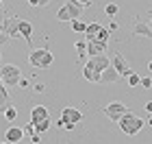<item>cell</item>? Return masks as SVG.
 Returning <instances> with one entry per match:
<instances>
[{
    "instance_id": "cell-26",
    "label": "cell",
    "mask_w": 152,
    "mask_h": 144,
    "mask_svg": "<svg viewBox=\"0 0 152 144\" xmlns=\"http://www.w3.org/2000/svg\"><path fill=\"white\" fill-rule=\"evenodd\" d=\"M96 39H102V42H109V31L104 29V26L100 29V33H98V37H96Z\"/></svg>"
},
{
    "instance_id": "cell-3",
    "label": "cell",
    "mask_w": 152,
    "mask_h": 144,
    "mask_svg": "<svg viewBox=\"0 0 152 144\" xmlns=\"http://www.w3.org/2000/svg\"><path fill=\"white\" fill-rule=\"evenodd\" d=\"M143 125H146V122H143L139 116H135L133 112H126L120 120H117V127H120L126 135H137L143 129Z\"/></svg>"
},
{
    "instance_id": "cell-19",
    "label": "cell",
    "mask_w": 152,
    "mask_h": 144,
    "mask_svg": "<svg viewBox=\"0 0 152 144\" xmlns=\"http://www.w3.org/2000/svg\"><path fill=\"white\" fill-rule=\"evenodd\" d=\"M76 52H78V59H85L87 57V39L76 42Z\"/></svg>"
},
{
    "instance_id": "cell-20",
    "label": "cell",
    "mask_w": 152,
    "mask_h": 144,
    "mask_svg": "<svg viewBox=\"0 0 152 144\" xmlns=\"http://www.w3.org/2000/svg\"><path fill=\"white\" fill-rule=\"evenodd\" d=\"M126 83L130 85V87H137V85H141V77L137 72H130L128 77H126Z\"/></svg>"
},
{
    "instance_id": "cell-29",
    "label": "cell",
    "mask_w": 152,
    "mask_h": 144,
    "mask_svg": "<svg viewBox=\"0 0 152 144\" xmlns=\"http://www.w3.org/2000/svg\"><path fill=\"white\" fill-rule=\"evenodd\" d=\"M9 39H11V37L7 35V33H2V31H0V46H4L7 42H9Z\"/></svg>"
},
{
    "instance_id": "cell-21",
    "label": "cell",
    "mask_w": 152,
    "mask_h": 144,
    "mask_svg": "<svg viewBox=\"0 0 152 144\" xmlns=\"http://www.w3.org/2000/svg\"><path fill=\"white\" fill-rule=\"evenodd\" d=\"M117 11H120V7H117L115 2H107V4H104V13H107L109 18H115Z\"/></svg>"
},
{
    "instance_id": "cell-7",
    "label": "cell",
    "mask_w": 152,
    "mask_h": 144,
    "mask_svg": "<svg viewBox=\"0 0 152 144\" xmlns=\"http://www.w3.org/2000/svg\"><path fill=\"white\" fill-rule=\"evenodd\" d=\"M111 66L122 74V77H128V74L133 72V70H130V64H128L126 59H124V55H120V52H113V57H111Z\"/></svg>"
},
{
    "instance_id": "cell-1",
    "label": "cell",
    "mask_w": 152,
    "mask_h": 144,
    "mask_svg": "<svg viewBox=\"0 0 152 144\" xmlns=\"http://www.w3.org/2000/svg\"><path fill=\"white\" fill-rule=\"evenodd\" d=\"M111 66V59L107 55H96V57H89L83 66V79L89 81V83H100V74Z\"/></svg>"
},
{
    "instance_id": "cell-13",
    "label": "cell",
    "mask_w": 152,
    "mask_h": 144,
    "mask_svg": "<svg viewBox=\"0 0 152 144\" xmlns=\"http://www.w3.org/2000/svg\"><path fill=\"white\" fill-rule=\"evenodd\" d=\"M20 35L24 37V42L28 44V46H33V24L28 22V20H20Z\"/></svg>"
},
{
    "instance_id": "cell-2",
    "label": "cell",
    "mask_w": 152,
    "mask_h": 144,
    "mask_svg": "<svg viewBox=\"0 0 152 144\" xmlns=\"http://www.w3.org/2000/svg\"><path fill=\"white\" fill-rule=\"evenodd\" d=\"M54 61V55L48 50V48H33L28 52V64L33 68H37V70H46V68H50Z\"/></svg>"
},
{
    "instance_id": "cell-27",
    "label": "cell",
    "mask_w": 152,
    "mask_h": 144,
    "mask_svg": "<svg viewBox=\"0 0 152 144\" xmlns=\"http://www.w3.org/2000/svg\"><path fill=\"white\" fill-rule=\"evenodd\" d=\"M24 133H26V135H33V133H37V131H35V125H33V122L24 125Z\"/></svg>"
},
{
    "instance_id": "cell-38",
    "label": "cell",
    "mask_w": 152,
    "mask_h": 144,
    "mask_svg": "<svg viewBox=\"0 0 152 144\" xmlns=\"http://www.w3.org/2000/svg\"><path fill=\"white\" fill-rule=\"evenodd\" d=\"M2 22H4V20H2V16H0V29H2Z\"/></svg>"
},
{
    "instance_id": "cell-36",
    "label": "cell",
    "mask_w": 152,
    "mask_h": 144,
    "mask_svg": "<svg viewBox=\"0 0 152 144\" xmlns=\"http://www.w3.org/2000/svg\"><path fill=\"white\" fill-rule=\"evenodd\" d=\"M0 16H4V2H0Z\"/></svg>"
},
{
    "instance_id": "cell-12",
    "label": "cell",
    "mask_w": 152,
    "mask_h": 144,
    "mask_svg": "<svg viewBox=\"0 0 152 144\" xmlns=\"http://www.w3.org/2000/svg\"><path fill=\"white\" fill-rule=\"evenodd\" d=\"M133 35H135V37H148V39H152V24L135 22V24H133Z\"/></svg>"
},
{
    "instance_id": "cell-31",
    "label": "cell",
    "mask_w": 152,
    "mask_h": 144,
    "mask_svg": "<svg viewBox=\"0 0 152 144\" xmlns=\"http://www.w3.org/2000/svg\"><path fill=\"white\" fill-rule=\"evenodd\" d=\"M35 92H46V85L44 83H37L35 85Z\"/></svg>"
},
{
    "instance_id": "cell-4",
    "label": "cell",
    "mask_w": 152,
    "mask_h": 144,
    "mask_svg": "<svg viewBox=\"0 0 152 144\" xmlns=\"http://www.w3.org/2000/svg\"><path fill=\"white\" fill-rule=\"evenodd\" d=\"M0 79H2V83L7 87H15V85H20V81H22V70H20L18 66H13V64H2V68H0Z\"/></svg>"
},
{
    "instance_id": "cell-35",
    "label": "cell",
    "mask_w": 152,
    "mask_h": 144,
    "mask_svg": "<svg viewBox=\"0 0 152 144\" xmlns=\"http://www.w3.org/2000/svg\"><path fill=\"white\" fill-rule=\"evenodd\" d=\"M146 112H148V114H152V100H150V103H146Z\"/></svg>"
},
{
    "instance_id": "cell-16",
    "label": "cell",
    "mask_w": 152,
    "mask_h": 144,
    "mask_svg": "<svg viewBox=\"0 0 152 144\" xmlns=\"http://www.w3.org/2000/svg\"><path fill=\"white\" fill-rule=\"evenodd\" d=\"M11 105V98H9V92H7V85L2 83L0 79V114H4V109Z\"/></svg>"
},
{
    "instance_id": "cell-6",
    "label": "cell",
    "mask_w": 152,
    "mask_h": 144,
    "mask_svg": "<svg viewBox=\"0 0 152 144\" xmlns=\"http://www.w3.org/2000/svg\"><path fill=\"white\" fill-rule=\"evenodd\" d=\"M20 16H9V18H4V22H2V33H7L11 39H18V37H22L20 35Z\"/></svg>"
},
{
    "instance_id": "cell-32",
    "label": "cell",
    "mask_w": 152,
    "mask_h": 144,
    "mask_svg": "<svg viewBox=\"0 0 152 144\" xmlns=\"http://www.w3.org/2000/svg\"><path fill=\"white\" fill-rule=\"evenodd\" d=\"M80 7H91V0H78Z\"/></svg>"
},
{
    "instance_id": "cell-18",
    "label": "cell",
    "mask_w": 152,
    "mask_h": 144,
    "mask_svg": "<svg viewBox=\"0 0 152 144\" xmlns=\"http://www.w3.org/2000/svg\"><path fill=\"white\" fill-rule=\"evenodd\" d=\"M57 20H59V22H72V16H70V11H67L65 4L57 11Z\"/></svg>"
},
{
    "instance_id": "cell-9",
    "label": "cell",
    "mask_w": 152,
    "mask_h": 144,
    "mask_svg": "<svg viewBox=\"0 0 152 144\" xmlns=\"http://www.w3.org/2000/svg\"><path fill=\"white\" fill-rule=\"evenodd\" d=\"M107 46H109V42H102V39H87V55H89V57L104 55Z\"/></svg>"
},
{
    "instance_id": "cell-24",
    "label": "cell",
    "mask_w": 152,
    "mask_h": 144,
    "mask_svg": "<svg viewBox=\"0 0 152 144\" xmlns=\"http://www.w3.org/2000/svg\"><path fill=\"white\" fill-rule=\"evenodd\" d=\"M70 24H72V31H74V33H85V31H87V24L80 22V20H72Z\"/></svg>"
},
{
    "instance_id": "cell-34",
    "label": "cell",
    "mask_w": 152,
    "mask_h": 144,
    "mask_svg": "<svg viewBox=\"0 0 152 144\" xmlns=\"http://www.w3.org/2000/svg\"><path fill=\"white\" fill-rule=\"evenodd\" d=\"M20 87H28V81H26L24 77H22V81H20Z\"/></svg>"
},
{
    "instance_id": "cell-37",
    "label": "cell",
    "mask_w": 152,
    "mask_h": 144,
    "mask_svg": "<svg viewBox=\"0 0 152 144\" xmlns=\"http://www.w3.org/2000/svg\"><path fill=\"white\" fill-rule=\"evenodd\" d=\"M148 70H150V72H152V61H150V64H148Z\"/></svg>"
},
{
    "instance_id": "cell-15",
    "label": "cell",
    "mask_w": 152,
    "mask_h": 144,
    "mask_svg": "<svg viewBox=\"0 0 152 144\" xmlns=\"http://www.w3.org/2000/svg\"><path fill=\"white\" fill-rule=\"evenodd\" d=\"M65 7H67V11H70L72 20H80V16H83V9H85V7H80V4H78V0H67V2H65Z\"/></svg>"
},
{
    "instance_id": "cell-10",
    "label": "cell",
    "mask_w": 152,
    "mask_h": 144,
    "mask_svg": "<svg viewBox=\"0 0 152 144\" xmlns=\"http://www.w3.org/2000/svg\"><path fill=\"white\" fill-rule=\"evenodd\" d=\"M24 127H9L4 131V140L7 142H11V144H18V142H22V138H24Z\"/></svg>"
},
{
    "instance_id": "cell-11",
    "label": "cell",
    "mask_w": 152,
    "mask_h": 144,
    "mask_svg": "<svg viewBox=\"0 0 152 144\" xmlns=\"http://www.w3.org/2000/svg\"><path fill=\"white\" fill-rule=\"evenodd\" d=\"M120 79H122V74L117 72V70H115L113 66H109L107 70H104V72L100 74V83H107V85H111V83H117V81H120Z\"/></svg>"
},
{
    "instance_id": "cell-39",
    "label": "cell",
    "mask_w": 152,
    "mask_h": 144,
    "mask_svg": "<svg viewBox=\"0 0 152 144\" xmlns=\"http://www.w3.org/2000/svg\"><path fill=\"white\" fill-rule=\"evenodd\" d=\"M148 125H150V127H152V116H150V120H148Z\"/></svg>"
},
{
    "instance_id": "cell-43",
    "label": "cell",
    "mask_w": 152,
    "mask_h": 144,
    "mask_svg": "<svg viewBox=\"0 0 152 144\" xmlns=\"http://www.w3.org/2000/svg\"><path fill=\"white\" fill-rule=\"evenodd\" d=\"M24 2H28V0H24Z\"/></svg>"
},
{
    "instance_id": "cell-14",
    "label": "cell",
    "mask_w": 152,
    "mask_h": 144,
    "mask_svg": "<svg viewBox=\"0 0 152 144\" xmlns=\"http://www.w3.org/2000/svg\"><path fill=\"white\" fill-rule=\"evenodd\" d=\"M46 118H50V116H48L46 105H35V107L31 109V122H33V125H37V122L46 120Z\"/></svg>"
},
{
    "instance_id": "cell-8",
    "label": "cell",
    "mask_w": 152,
    "mask_h": 144,
    "mask_svg": "<svg viewBox=\"0 0 152 144\" xmlns=\"http://www.w3.org/2000/svg\"><path fill=\"white\" fill-rule=\"evenodd\" d=\"M61 118H63L67 125H78V122L85 118L83 116L80 109H76V107H63V112H61Z\"/></svg>"
},
{
    "instance_id": "cell-30",
    "label": "cell",
    "mask_w": 152,
    "mask_h": 144,
    "mask_svg": "<svg viewBox=\"0 0 152 144\" xmlns=\"http://www.w3.org/2000/svg\"><path fill=\"white\" fill-rule=\"evenodd\" d=\"M39 142H41L39 133H33V135H31V144H39Z\"/></svg>"
},
{
    "instance_id": "cell-5",
    "label": "cell",
    "mask_w": 152,
    "mask_h": 144,
    "mask_svg": "<svg viewBox=\"0 0 152 144\" xmlns=\"http://www.w3.org/2000/svg\"><path fill=\"white\" fill-rule=\"evenodd\" d=\"M102 112H104V116H107L109 120L117 122V120H120L124 114L128 112V107L124 105V103H120V100H113V103H109L107 107H102Z\"/></svg>"
},
{
    "instance_id": "cell-33",
    "label": "cell",
    "mask_w": 152,
    "mask_h": 144,
    "mask_svg": "<svg viewBox=\"0 0 152 144\" xmlns=\"http://www.w3.org/2000/svg\"><path fill=\"white\" fill-rule=\"evenodd\" d=\"M65 125H67V122H65V120H63V118H61V120H59V122H57V127H59V129H65Z\"/></svg>"
},
{
    "instance_id": "cell-17",
    "label": "cell",
    "mask_w": 152,
    "mask_h": 144,
    "mask_svg": "<svg viewBox=\"0 0 152 144\" xmlns=\"http://www.w3.org/2000/svg\"><path fill=\"white\" fill-rule=\"evenodd\" d=\"M102 29V24L98 22H91V24H87V31H85V39H96L98 37V33Z\"/></svg>"
},
{
    "instance_id": "cell-23",
    "label": "cell",
    "mask_w": 152,
    "mask_h": 144,
    "mask_svg": "<svg viewBox=\"0 0 152 144\" xmlns=\"http://www.w3.org/2000/svg\"><path fill=\"white\" fill-rule=\"evenodd\" d=\"M50 125H52L50 118H46V120H41V122H37V125H35V131H37V133H46L48 129H50Z\"/></svg>"
},
{
    "instance_id": "cell-41",
    "label": "cell",
    "mask_w": 152,
    "mask_h": 144,
    "mask_svg": "<svg viewBox=\"0 0 152 144\" xmlns=\"http://www.w3.org/2000/svg\"><path fill=\"white\" fill-rule=\"evenodd\" d=\"M150 24H152V18H150Z\"/></svg>"
},
{
    "instance_id": "cell-40",
    "label": "cell",
    "mask_w": 152,
    "mask_h": 144,
    "mask_svg": "<svg viewBox=\"0 0 152 144\" xmlns=\"http://www.w3.org/2000/svg\"><path fill=\"white\" fill-rule=\"evenodd\" d=\"M0 144H11V142H7V140H4V142H0Z\"/></svg>"
},
{
    "instance_id": "cell-22",
    "label": "cell",
    "mask_w": 152,
    "mask_h": 144,
    "mask_svg": "<svg viewBox=\"0 0 152 144\" xmlns=\"http://www.w3.org/2000/svg\"><path fill=\"white\" fill-rule=\"evenodd\" d=\"M2 116H4V118H7V120H9V122H13V120H15V118H18V109H15V107H13V105H9V107H7V109H4V114H2Z\"/></svg>"
},
{
    "instance_id": "cell-25",
    "label": "cell",
    "mask_w": 152,
    "mask_h": 144,
    "mask_svg": "<svg viewBox=\"0 0 152 144\" xmlns=\"http://www.w3.org/2000/svg\"><path fill=\"white\" fill-rule=\"evenodd\" d=\"M26 4H31V7H46V4H50V0H28Z\"/></svg>"
},
{
    "instance_id": "cell-42",
    "label": "cell",
    "mask_w": 152,
    "mask_h": 144,
    "mask_svg": "<svg viewBox=\"0 0 152 144\" xmlns=\"http://www.w3.org/2000/svg\"><path fill=\"white\" fill-rule=\"evenodd\" d=\"M0 2H4V0H0Z\"/></svg>"
},
{
    "instance_id": "cell-28",
    "label": "cell",
    "mask_w": 152,
    "mask_h": 144,
    "mask_svg": "<svg viewBox=\"0 0 152 144\" xmlns=\"http://www.w3.org/2000/svg\"><path fill=\"white\" fill-rule=\"evenodd\" d=\"M141 87H152V77H141Z\"/></svg>"
}]
</instances>
